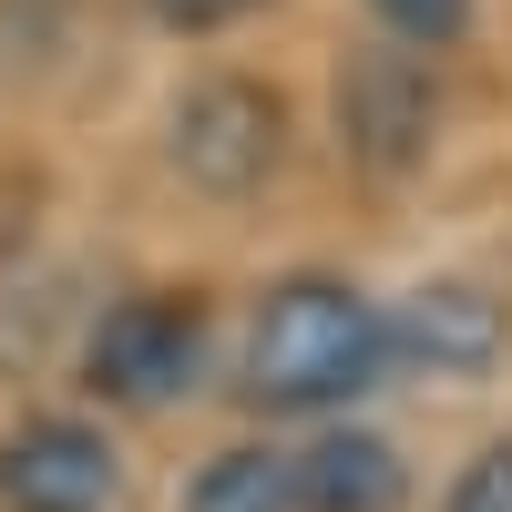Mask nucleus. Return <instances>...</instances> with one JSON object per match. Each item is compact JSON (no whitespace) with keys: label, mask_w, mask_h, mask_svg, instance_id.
Returning a JSON list of instances; mask_svg holds the SVG:
<instances>
[{"label":"nucleus","mask_w":512,"mask_h":512,"mask_svg":"<svg viewBox=\"0 0 512 512\" xmlns=\"http://www.w3.org/2000/svg\"><path fill=\"white\" fill-rule=\"evenodd\" d=\"M277 144H287V113H277L267 82L216 72V82H195V93L175 103V164L205 195H256L277 175Z\"/></svg>","instance_id":"obj_3"},{"label":"nucleus","mask_w":512,"mask_h":512,"mask_svg":"<svg viewBox=\"0 0 512 512\" xmlns=\"http://www.w3.org/2000/svg\"><path fill=\"white\" fill-rule=\"evenodd\" d=\"M256 0H154V21L164 31H226V21H246Z\"/></svg>","instance_id":"obj_11"},{"label":"nucleus","mask_w":512,"mask_h":512,"mask_svg":"<svg viewBox=\"0 0 512 512\" xmlns=\"http://www.w3.org/2000/svg\"><path fill=\"white\" fill-rule=\"evenodd\" d=\"M205 369V308L195 297H123L103 308V328L82 338V390L113 410H164L185 400Z\"/></svg>","instance_id":"obj_2"},{"label":"nucleus","mask_w":512,"mask_h":512,"mask_svg":"<svg viewBox=\"0 0 512 512\" xmlns=\"http://www.w3.org/2000/svg\"><path fill=\"white\" fill-rule=\"evenodd\" d=\"M390 349L410 369H431V379H482L512 349V308L492 287H472V277H431V287H410V308L390 318Z\"/></svg>","instance_id":"obj_5"},{"label":"nucleus","mask_w":512,"mask_h":512,"mask_svg":"<svg viewBox=\"0 0 512 512\" xmlns=\"http://www.w3.org/2000/svg\"><path fill=\"white\" fill-rule=\"evenodd\" d=\"M379 21H390L400 41H420V52H441V41L472 31V0H369Z\"/></svg>","instance_id":"obj_9"},{"label":"nucleus","mask_w":512,"mask_h":512,"mask_svg":"<svg viewBox=\"0 0 512 512\" xmlns=\"http://www.w3.org/2000/svg\"><path fill=\"white\" fill-rule=\"evenodd\" d=\"M410 472L379 431H318L297 451V512H400Z\"/></svg>","instance_id":"obj_7"},{"label":"nucleus","mask_w":512,"mask_h":512,"mask_svg":"<svg viewBox=\"0 0 512 512\" xmlns=\"http://www.w3.org/2000/svg\"><path fill=\"white\" fill-rule=\"evenodd\" d=\"M185 512H297V451L277 441H236L185 482Z\"/></svg>","instance_id":"obj_8"},{"label":"nucleus","mask_w":512,"mask_h":512,"mask_svg":"<svg viewBox=\"0 0 512 512\" xmlns=\"http://www.w3.org/2000/svg\"><path fill=\"white\" fill-rule=\"evenodd\" d=\"M390 318L349 277H287L246 328V400L256 410H349L390 369Z\"/></svg>","instance_id":"obj_1"},{"label":"nucleus","mask_w":512,"mask_h":512,"mask_svg":"<svg viewBox=\"0 0 512 512\" xmlns=\"http://www.w3.org/2000/svg\"><path fill=\"white\" fill-rule=\"evenodd\" d=\"M338 144L359 164H379V175L431 154V82H420L410 52H359L338 72Z\"/></svg>","instance_id":"obj_6"},{"label":"nucleus","mask_w":512,"mask_h":512,"mask_svg":"<svg viewBox=\"0 0 512 512\" xmlns=\"http://www.w3.org/2000/svg\"><path fill=\"white\" fill-rule=\"evenodd\" d=\"M123 451L93 420H21L0 441V512H113Z\"/></svg>","instance_id":"obj_4"},{"label":"nucleus","mask_w":512,"mask_h":512,"mask_svg":"<svg viewBox=\"0 0 512 512\" xmlns=\"http://www.w3.org/2000/svg\"><path fill=\"white\" fill-rule=\"evenodd\" d=\"M441 512H512V441H492L472 472L451 482V502H441Z\"/></svg>","instance_id":"obj_10"}]
</instances>
